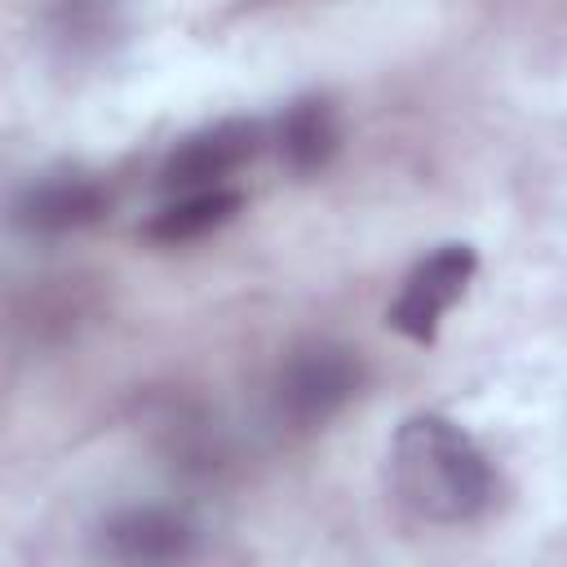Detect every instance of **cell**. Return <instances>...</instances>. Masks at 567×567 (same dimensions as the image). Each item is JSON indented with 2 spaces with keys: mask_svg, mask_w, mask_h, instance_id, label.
I'll use <instances>...</instances> for the list:
<instances>
[{
  "mask_svg": "<svg viewBox=\"0 0 567 567\" xmlns=\"http://www.w3.org/2000/svg\"><path fill=\"white\" fill-rule=\"evenodd\" d=\"M390 483L421 523L439 527H465L496 501V474L483 447L439 412H416L399 425L390 443Z\"/></svg>",
  "mask_w": 567,
  "mask_h": 567,
  "instance_id": "1",
  "label": "cell"
},
{
  "mask_svg": "<svg viewBox=\"0 0 567 567\" xmlns=\"http://www.w3.org/2000/svg\"><path fill=\"white\" fill-rule=\"evenodd\" d=\"M474 270H478V257L470 244H443L430 257H421L412 266V275L403 279L390 315H385L390 328L416 346H434L443 315L465 297Z\"/></svg>",
  "mask_w": 567,
  "mask_h": 567,
  "instance_id": "2",
  "label": "cell"
},
{
  "mask_svg": "<svg viewBox=\"0 0 567 567\" xmlns=\"http://www.w3.org/2000/svg\"><path fill=\"white\" fill-rule=\"evenodd\" d=\"M102 213V186L89 177H44L27 186L18 204V221L31 230H71Z\"/></svg>",
  "mask_w": 567,
  "mask_h": 567,
  "instance_id": "5",
  "label": "cell"
},
{
  "mask_svg": "<svg viewBox=\"0 0 567 567\" xmlns=\"http://www.w3.org/2000/svg\"><path fill=\"white\" fill-rule=\"evenodd\" d=\"M337 137H341V128H337V111L328 106V97H301V102H292L279 115V133H275L279 155H284V164L292 173L323 168L332 159V151H337Z\"/></svg>",
  "mask_w": 567,
  "mask_h": 567,
  "instance_id": "6",
  "label": "cell"
},
{
  "mask_svg": "<svg viewBox=\"0 0 567 567\" xmlns=\"http://www.w3.org/2000/svg\"><path fill=\"white\" fill-rule=\"evenodd\" d=\"M261 146V124L257 120H217L190 137H182L168 159L159 164V186L164 190H213L221 177L244 168Z\"/></svg>",
  "mask_w": 567,
  "mask_h": 567,
  "instance_id": "3",
  "label": "cell"
},
{
  "mask_svg": "<svg viewBox=\"0 0 567 567\" xmlns=\"http://www.w3.org/2000/svg\"><path fill=\"white\" fill-rule=\"evenodd\" d=\"M106 536H111V554L128 563H159V558L186 554V527L159 509H133L115 518Z\"/></svg>",
  "mask_w": 567,
  "mask_h": 567,
  "instance_id": "8",
  "label": "cell"
},
{
  "mask_svg": "<svg viewBox=\"0 0 567 567\" xmlns=\"http://www.w3.org/2000/svg\"><path fill=\"white\" fill-rule=\"evenodd\" d=\"M359 390V359L350 350L315 346L297 354L284 377H279V412L297 425H319L328 421L350 394Z\"/></svg>",
  "mask_w": 567,
  "mask_h": 567,
  "instance_id": "4",
  "label": "cell"
},
{
  "mask_svg": "<svg viewBox=\"0 0 567 567\" xmlns=\"http://www.w3.org/2000/svg\"><path fill=\"white\" fill-rule=\"evenodd\" d=\"M239 208H244V195H239V190H226V186L186 190V195H177L173 204H164V208L142 226V235H146L151 244H190V239H204L208 230L226 226Z\"/></svg>",
  "mask_w": 567,
  "mask_h": 567,
  "instance_id": "7",
  "label": "cell"
}]
</instances>
